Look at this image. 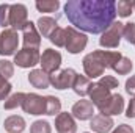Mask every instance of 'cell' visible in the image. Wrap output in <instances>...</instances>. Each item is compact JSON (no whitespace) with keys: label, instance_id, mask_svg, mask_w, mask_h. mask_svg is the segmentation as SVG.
<instances>
[{"label":"cell","instance_id":"cell-6","mask_svg":"<svg viewBox=\"0 0 135 133\" xmlns=\"http://www.w3.org/2000/svg\"><path fill=\"white\" fill-rule=\"evenodd\" d=\"M27 8L21 3L17 5H9V16H8V24L13 27V30H22L27 24Z\"/></svg>","mask_w":135,"mask_h":133},{"label":"cell","instance_id":"cell-36","mask_svg":"<svg viewBox=\"0 0 135 133\" xmlns=\"http://www.w3.org/2000/svg\"><path fill=\"white\" fill-rule=\"evenodd\" d=\"M134 9H135V2H134Z\"/></svg>","mask_w":135,"mask_h":133},{"label":"cell","instance_id":"cell-34","mask_svg":"<svg viewBox=\"0 0 135 133\" xmlns=\"http://www.w3.org/2000/svg\"><path fill=\"white\" fill-rule=\"evenodd\" d=\"M113 133H134V129L131 125H127V124H121Z\"/></svg>","mask_w":135,"mask_h":133},{"label":"cell","instance_id":"cell-9","mask_svg":"<svg viewBox=\"0 0 135 133\" xmlns=\"http://www.w3.org/2000/svg\"><path fill=\"white\" fill-rule=\"evenodd\" d=\"M39 61H41V55L36 49H22L14 57V63L19 67H32Z\"/></svg>","mask_w":135,"mask_h":133},{"label":"cell","instance_id":"cell-23","mask_svg":"<svg viewBox=\"0 0 135 133\" xmlns=\"http://www.w3.org/2000/svg\"><path fill=\"white\" fill-rule=\"evenodd\" d=\"M25 96H27V94H24V93H16V94H13L9 99L5 100V108H6V110H14L16 106H22V103H24V100H25Z\"/></svg>","mask_w":135,"mask_h":133},{"label":"cell","instance_id":"cell-35","mask_svg":"<svg viewBox=\"0 0 135 133\" xmlns=\"http://www.w3.org/2000/svg\"><path fill=\"white\" fill-rule=\"evenodd\" d=\"M127 117H135V97L131 100L129 106H127V113H126Z\"/></svg>","mask_w":135,"mask_h":133},{"label":"cell","instance_id":"cell-28","mask_svg":"<svg viewBox=\"0 0 135 133\" xmlns=\"http://www.w3.org/2000/svg\"><path fill=\"white\" fill-rule=\"evenodd\" d=\"M13 74H14L13 64H11L9 61H6V60H0V75H2L3 78H9Z\"/></svg>","mask_w":135,"mask_h":133},{"label":"cell","instance_id":"cell-26","mask_svg":"<svg viewBox=\"0 0 135 133\" xmlns=\"http://www.w3.org/2000/svg\"><path fill=\"white\" fill-rule=\"evenodd\" d=\"M131 69H132V61L129 60V58H126V57H123L115 66H113V70L115 72H118V74H121V75H126V74H129L131 72Z\"/></svg>","mask_w":135,"mask_h":133},{"label":"cell","instance_id":"cell-11","mask_svg":"<svg viewBox=\"0 0 135 133\" xmlns=\"http://www.w3.org/2000/svg\"><path fill=\"white\" fill-rule=\"evenodd\" d=\"M123 110H124V99H123L119 94H112V96L99 106L101 114H105V116L119 114V113H123Z\"/></svg>","mask_w":135,"mask_h":133},{"label":"cell","instance_id":"cell-2","mask_svg":"<svg viewBox=\"0 0 135 133\" xmlns=\"http://www.w3.org/2000/svg\"><path fill=\"white\" fill-rule=\"evenodd\" d=\"M83 69L85 74L90 78H96V77H102L104 70L107 69V63H105V50H96L93 53H88L83 58Z\"/></svg>","mask_w":135,"mask_h":133},{"label":"cell","instance_id":"cell-25","mask_svg":"<svg viewBox=\"0 0 135 133\" xmlns=\"http://www.w3.org/2000/svg\"><path fill=\"white\" fill-rule=\"evenodd\" d=\"M132 9H134V2L119 0L116 3V14H119L121 17H127L129 14H132Z\"/></svg>","mask_w":135,"mask_h":133},{"label":"cell","instance_id":"cell-30","mask_svg":"<svg viewBox=\"0 0 135 133\" xmlns=\"http://www.w3.org/2000/svg\"><path fill=\"white\" fill-rule=\"evenodd\" d=\"M99 83H101L102 86H105L107 89H115V88H118V80H116L115 77H112V75H102L101 80H99Z\"/></svg>","mask_w":135,"mask_h":133},{"label":"cell","instance_id":"cell-13","mask_svg":"<svg viewBox=\"0 0 135 133\" xmlns=\"http://www.w3.org/2000/svg\"><path fill=\"white\" fill-rule=\"evenodd\" d=\"M88 94H90L91 103H93V105H96L98 108H99L102 103L108 99L110 96H112V94H110V89H107L105 86H102L99 81H98V83H91Z\"/></svg>","mask_w":135,"mask_h":133},{"label":"cell","instance_id":"cell-32","mask_svg":"<svg viewBox=\"0 0 135 133\" xmlns=\"http://www.w3.org/2000/svg\"><path fill=\"white\" fill-rule=\"evenodd\" d=\"M8 16H9V5H0V25L8 27Z\"/></svg>","mask_w":135,"mask_h":133},{"label":"cell","instance_id":"cell-19","mask_svg":"<svg viewBox=\"0 0 135 133\" xmlns=\"http://www.w3.org/2000/svg\"><path fill=\"white\" fill-rule=\"evenodd\" d=\"M38 28H39V32L44 38H50V34L57 28V21L52 19V17H47V16L39 17L38 19Z\"/></svg>","mask_w":135,"mask_h":133},{"label":"cell","instance_id":"cell-8","mask_svg":"<svg viewBox=\"0 0 135 133\" xmlns=\"http://www.w3.org/2000/svg\"><path fill=\"white\" fill-rule=\"evenodd\" d=\"M41 66L42 70L47 72V74H54L58 70V67L61 64V55L60 52L54 50V49H46L41 55Z\"/></svg>","mask_w":135,"mask_h":133},{"label":"cell","instance_id":"cell-5","mask_svg":"<svg viewBox=\"0 0 135 133\" xmlns=\"http://www.w3.org/2000/svg\"><path fill=\"white\" fill-rule=\"evenodd\" d=\"M19 36L13 28L3 30L0 33V55H13L17 50Z\"/></svg>","mask_w":135,"mask_h":133},{"label":"cell","instance_id":"cell-4","mask_svg":"<svg viewBox=\"0 0 135 133\" xmlns=\"http://www.w3.org/2000/svg\"><path fill=\"white\" fill-rule=\"evenodd\" d=\"M86 42H88V38L83 33L77 32L72 27H68L66 28V44H65V47L68 49L69 53H79V52H82L86 47Z\"/></svg>","mask_w":135,"mask_h":133},{"label":"cell","instance_id":"cell-29","mask_svg":"<svg viewBox=\"0 0 135 133\" xmlns=\"http://www.w3.org/2000/svg\"><path fill=\"white\" fill-rule=\"evenodd\" d=\"M123 36L126 38L127 42L135 44V24H126L123 30Z\"/></svg>","mask_w":135,"mask_h":133},{"label":"cell","instance_id":"cell-33","mask_svg":"<svg viewBox=\"0 0 135 133\" xmlns=\"http://www.w3.org/2000/svg\"><path fill=\"white\" fill-rule=\"evenodd\" d=\"M126 91H127V94H131V96L135 97V75L131 77V78L126 81Z\"/></svg>","mask_w":135,"mask_h":133},{"label":"cell","instance_id":"cell-3","mask_svg":"<svg viewBox=\"0 0 135 133\" xmlns=\"http://www.w3.org/2000/svg\"><path fill=\"white\" fill-rule=\"evenodd\" d=\"M123 30H124V24L113 22L102 33V38L99 39V44H101L102 47H107V49L118 47L119 45V41H121V36H123Z\"/></svg>","mask_w":135,"mask_h":133},{"label":"cell","instance_id":"cell-24","mask_svg":"<svg viewBox=\"0 0 135 133\" xmlns=\"http://www.w3.org/2000/svg\"><path fill=\"white\" fill-rule=\"evenodd\" d=\"M50 42H54L55 45H58V47H65V44H66V28H60V27H57L55 28V32L50 34Z\"/></svg>","mask_w":135,"mask_h":133},{"label":"cell","instance_id":"cell-17","mask_svg":"<svg viewBox=\"0 0 135 133\" xmlns=\"http://www.w3.org/2000/svg\"><path fill=\"white\" fill-rule=\"evenodd\" d=\"M28 81L38 89H46L50 85V75L47 72H44L42 69H35L28 75Z\"/></svg>","mask_w":135,"mask_h":133},{"label":"cell","instance_id":"cell-20","mask_svg":"<svg viewBox=\"0 0 135 133\" xmlns=\"http://www.w3.org/2000/svg\"><path fill=\"white\" fill-rule=\"evenodd\" d=\"M90 86H91V81H90L88 77H85V75H75L74 83H72V89H74L75 94L86 96L88 91H90Z\"/></svg>","mask_w":135,"mask_h":133},{"label":"cell","instance_id":"cell-1","mask_svg":"<svg viewBox=\"0 0 135 133\" xmlns=\"http://www.w3.org/2000/svg\"><path fill=\"white\" fill-rule=\"evenodd\" d=\"M68 21L88 33H104L116 17L113 0H69L65 5Z\"/></svg>","mask_w":135,"mask_h":133},{"label":"cell","instance_id":"cell-12","mask_svg":"<svg viewBox=\"0 0 135 133\" xmlns=\"http://www.w3.org/2000/svg\"><path fill=\"white\" fill-rule=\"evenodd\" d=\"M22 33H24V49H36L38 50V47L41 44V38L36 30V25L33 22H27L25 27L22 28Z\"/></svg>","mask_w":135,"mask_h":133},{"label":"cell","instance_id":"cell-22","mask_svg":"<svg viewBox=\"0 0 135 133\" xmlns=\"http://www.w3.org/2000/svg\"><path fill=\"white\" fill-rule=\"evenodd\" d=\"M60 6L58 0H42V2H36V8L41 13H54L57 11Z\"/></svg>","mask_w":135,"mask_h":133},{"label":"cell","instance_id":"cell-7","mask_svg":"<svg viewBox=\"0 0 135 133\" xmlns=\"http://www.w3.org/2000/svg\"><path fill=\"white\" fill-rule=\"evenodd\" d=\"M75 70L74 69H63L58 72H54L50 75V85L57 89H66V88H72L74 78H75Z\"/></svg>","mask_w":135,"mask_h":133},{"label":"cell","instance_id":"cell-27","mask_svg":"<svg viewBox=\"0 0 135 133\" xmlns=\"http://www.w3.org/2000/svg\"><path fill=\"white\" fill-rule=\"evenodd\" d=\"M30 133H50V124L46 121H36L30 127Z\"/></svg>","mask_w":135,"mask_h":133},{"label":"cell","instance_id":"cell-15","mask_svg":"<svg viewBox=\"0 0 135 133\" xmlns=\"http://www.w3.org/2000/svg\"><path fill=\"white\" fill-rule=\"evenodd\" d=\"M72 116L80 119V121H86L90 117H93V103L91 100H79L77 103H74L72 106Z\"/></svg>","mask_w":135,"mask_h":133},{"label":"cell","instance_id":"cell-21","mask_svg":"<svg viewBox=\"0 0 135 133\" xmlns=\"http://www.w3.org/2000/svg\"><path fill=\"white\" fill-rule=\"evenodd\" d=\"M60 110H61V102L58 97H54V96L46 97V114L55 116V114H60Z\"/></svg>","mask_w":135,"mask_h":133},{"label":"cell","instance_id":"cell-10","mask_svg":"<svg viewBox=\"0 0 135 133\" xmlns=\"http://www.w3.org/2000/svg\"><path fill=\"white\" fill-rule=\"evenodd\" d=\"M22 108L30 114H46V97H41L38 94H27Z\"/></svg>","mask_w":135,"mask_h":133},{"label":"cell","instance_id":"cell-16","mask_svg":"<svg viewBox=\"0 0 135 133\" xmlns=\"http://www.w3.org/2000/svg\"><path fill=\"white\" fill-rule=\"evenodd\" d=\"M90 127L96 133H107L113 129V119L110 116H105V114H98L91 119Z\"/></svg>","mask_w":135,"mask_h":133},{"label":"cell","instance_id":"cell-14","mask_svg":"<svg viewBox=\"0 0 135 133\" xmlns=\"http://www.w3.org/2000/svg\"><path fill=\"white\" fill-rule=\"evenodd\" d=\"M55 129L58 133H75L77 125L69 113H60L55 119Z\"/></svg>","mask_w":135,"mask_h":133},{"label":"cell","instance_id":"cell-31","mask_svg":"<svg viewBox=\"0 0 135 133\" xmlns=\"http://www.w3.org/2000/svg\"><path fill=\"white\" fill-rule=\"evenodd\" d=\"M9 93H11V85L8 83L6 78H3L0 75V100H5Z\"/></svg>","mask_w":135,"mask_h":133},{"label":"cell","instance_id":"cell-18","mask_svg":"<svg viewBox=\"0 0 135 133\" xmlns=\"http://www.w3.org/2000/svg\"><path fill=\"white\" fill-rule=\"evenodd\" d=\"M3 127L8 133H21L25 129V121L21 116H9L8 119H5Z\"/></svg>","mask_w":135,"mask_h":133}]
</instances>
